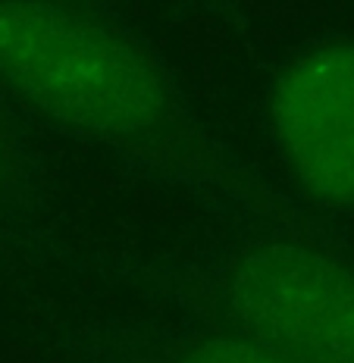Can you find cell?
I'll use <instances>...</instances> for the list:
<instances>
[{
  "mask_svg": "<svg viewBox=\"0 0 354 363\" xmlns=\"http://www.w3.org/2000/svg\"><path fill=\"white\" fill-rule=\"evenodd\" d=\"M226 304L238 332L311 363H354V269L295 241H267L236 260Z\"/></svg>",
  "mask_w": 354,
  "mask_h": 363,
  "instance_id": "7a4b0ae2",
  "label": "cell"
},
{
  "mask_svg": "<svg viewBox=\"0 0 354 363\" xmlns=\"http://www.w3.org/2000/svg\"><path fill=\"white\" fill-rule=\"evenodd\" d=\"M273 135L311 198L354 207V41H320L285 66L273 91Z\"/></svg>",
  "mask_w": 354,
  "mask_h": 363,
  "instance_id": "3957f363",
  "label": "cell"
},
{
  "mask_svg": "<svg viewBox=\"0 0 354 363\" xmlns=\"http://www.w3.org/2000/svg\"><path fill=\"white\" fill-rule=\"evenodd\" d=\"M0 85L57 125L113 145L179 135V101L141 41L82 0H0Z\"/></svg>",
  "mask_w": 354,
  "mask_h": 363,
  "instance_id": "6da1fadb",
  "label": "cell"
},
{
  "mask_svg": "<svg viewBox=\"0 0 354 363\" xmlns=\"http://www.w3.org/2000/svg\"><path fill=\"white\" fill-rule=\"evenodd\" d=\"M176 363H311L292 351L260 342L254 335L236 332V335H210L198 338L176 357Z\"/></svg>",
  "mask_w": 354,
  "mask_h": 363,
  "instance_id": "277c9868",
  "label": "cell"
},
{
  "mask_svg": "<svg viewBox=\"0 0 354 363\" xmlns=\"http://www.w3.org/2000/svg\"><path fill=\"white\" fill-rule=\"evenodd\" d=\"M13 179H16V166H13V145H10V132H6L4 116H0V203H4L6 194H10Z\"/></svg>",
  "mask_w": 354,
  "mask_h": 363,
  "instance_id": "5b68a950",
  "label": "cell"
}]
</instances>
